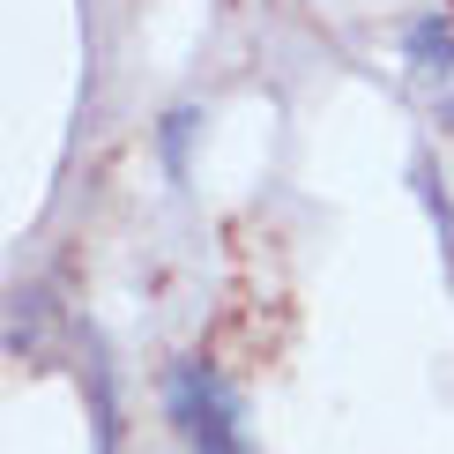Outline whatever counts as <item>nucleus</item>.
Returning <instances> with one entry per match:
<instances>
[{
	"label": "nucleus",
	"instance_id": "obj_1",
	"mask_svg": "<svg viewBox=\"0 0 454 454\" xmlns=\"http://www.w3.org/2000/svg\"><path fill=\"white\" fill-rule=\"evenodd\" d=\"M164 410H172L186 454H254V447H246V425H239V395L223 387V372L209 365V357L172 365V380H164Z\"/></svg>",
	"mask_w": 454,
	"mask_h": 454
},
{
	"label": "nucleus",
	"instance_id": "obj_3",
	"mask_svg": "<svg viewBox=\"0 0 454 454\" xmlns=\"http://www.w3.org/2000/svg\"><path fill=\"white\" fill-rule=\"evenodd\" d=\"M90 395H98V454H112L120 410H112V380H105V357H98V350H90Z\"/></svg>",
	"mask_w": 454,
	"mask_h": 454
},
{
	"label": "nucleus",
	"instance_id": "obj_2",
	"mask_svg": "<svg viewBox=\"0 0 454 454\" xmlns=\"http://www.w3.org/2000/svg\"><path fill=\"white\" fill-rule=\"evenodd\" d=\"M410 52L425 60V74H447V67H454V37H447L440 23H418V30H410Z\"/></svg>",
	"mask_w": 454,
	"mask_h": 454
},
{
	"label": "nucleus",
	"instance_id": "obj_4",
	"mask_svg": "<svg viewBox=\"0 0 454 454\" xmlns=\"http://www.w3.org/2000/svg\"><path fill=\"white\" fill-rule=\"evenodd\" d=\"M418 186H425V209H432V223H440V246H447V261H454V209H447L440 186H432V164H418Z\"/></svg>",
	"mask_w": 454,
	"mask_h": 454
}]
</instances>
